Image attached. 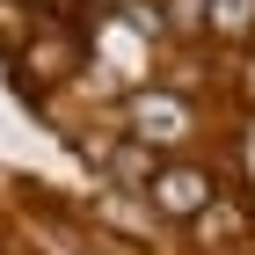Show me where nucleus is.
<instances>
[{"instance_id":"5","label":"nucleus","mask_w":255,"mask_h":255,"mask_svg":"<svg viewBox=\"0 0 255 255\" xmlns=\"http://www.w3.org/2000/svg\"><path fill=\"white\" fill-rule=\"evenodd\" d=\"M241 95H248V110H255V44L241 51Z\"/></svg>"},{"instance_id":"3","label":"nucleus","mask_w":255,"mask_h":255,"mask_svg":"<svg viewBox=\"0 0 255 255\" xmlns=\"http://www.w3.org/2000/svg\"><path fill=\"white\" fill-rule=\"evenodd\" d=\"M204 37H212V44H226V51H248V44H255V0H212Z\"/></svg>"},{"instance_id":"1","label":"nucleus","mask_w":255,"mask_h":255,"mask_svg":"<svg viewBox=\"0 0 255 255\" xmlns=\"http://www.w3.org/2000/svg\"><path fill=\"white\" fill-rule=\"evenodd\" d=\"M124 124H131V138L138 146H153V153H175V146H190V131H197V110H190V95L182 88H131L124 95Z\"/></svg>"},{"instance_id":"4","label":"nucleus","mask_w":255,"mask_h":255,"mask_svg":"<svg viewBox=\"0 0 255 255\" xmlns=\"http://www.w3.org/2000/svg\"><path fill=\"white\" fill-rule=\"evenodd\" d=\"M190 241H204V248H212V241H219V248H234V241H241V212H234V197H212V204L190 219Z\"/></svg>"},{"instance_id":"2","label":"nucleus","mask_w":255,"mask_h":255,"mask_svg":"<svg viewBox=\"0 0 255 255\" xmlns=\"http://www.w3.org/2000/svg\"><path fill=\"white\" fill-rule=\"evenodd\" d=\"M212 197H219V182L204 175L197 160H160L153 182H146V212H153V219H175V226H190Z\"/></svg>"}]
</instances>
